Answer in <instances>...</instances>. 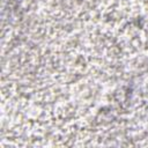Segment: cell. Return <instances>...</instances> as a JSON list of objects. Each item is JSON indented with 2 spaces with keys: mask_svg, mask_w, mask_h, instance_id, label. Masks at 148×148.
<instances>
[]
</instances>
